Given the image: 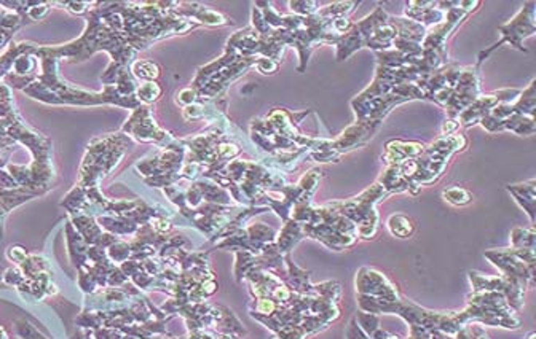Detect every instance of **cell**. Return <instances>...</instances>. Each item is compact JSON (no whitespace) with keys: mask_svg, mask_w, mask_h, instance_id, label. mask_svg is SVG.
I'll list each match as a JSON object with an SVG mask.
<instances>
[{"mask_svg":"<svg viewBox=\"0 0 536 339\" xmlns=\"http://www.w3.org/2000/svg\"><path fill=\"white\" fill-rule=\"evenodd\" d=\"M256 66L262 73H275L278 71V62L268 58H260L259 61L256 62Z\"/></svg>","mask_w":536,"mask_h":339,"instance_id":"cell-25","label":"cell"},{"mask_svg":"<svg viewBox=\"0 0 536 339\" xmlns=\"http://www.w3.org/2000/svg\"><path fill=\"white\" fill-rule=\"evenodd\" d=\"M511 247L514 249H536L535 226L532 228H514L511 233Z\"/></svg>","mask_w":536,"mask_h":339,"instance_id":"cell-19","label":"cell"},{"mask_svg":"<svg viewBox=\"0 0 536 339\" xmlns=\"http://www.w3.org/2000/svg\"><path fill=\"white\" fill-rule=\"evenodd\" d=\"M431 339H457L455 335H449V333H444L441 330H434L431 333Z\"/></svg>","mask_w":536,"mask_h":339,"instance_id":"cell-27","label":"cell"},{"mask_svg":"<svg viewBox=\"0 0 536 339\" xmlns=\"http://www.w3.org/2000/svg\"><path fill=\"white\" fill-rule=\"evenodd\" d=\"M289 7L302 16H312L315 13H318L319 3L318 2H289Z\"/></svg>","mask_w":536,"mask_h":339,"instance_id":"cell-23","label":"cell"},{"mask_svg":"<svg viewBox=\"0 0 536 339\" xmlns=\"http://www.w3.org/2000/svg\"><path fill=\"white\" fill-rule=\"evenodd\" d=\"M378 184H382V186L387 190L388 195H393V193H404V191H410V184L409 180L405 179L404 175L401 174L398 166H387V171L385 174L380 177Z\"/></svg>","mask_w":536,"mask_h":339,"instance_id":"cell-15","label":"cell"},{"mask_svg":"<svg viewBox=\"0 0 536 339\" xmlns=\"http://www.w3.org/2000/svg\"><path fill=\"white\" fill-rule=\"evenodd\" d=\"M387 226H388L390 233L393 234L394 238H399V239L410 238V236L414 234V231H415V226H414V223H412V220L402 214L391 215V217L388 218V222H387Z\"/></svg>","mask_w":536,"mask_h":339,"instance_id":"cell-18","label":"cell"},{"mask_svg":"<svg viewBox=\"0 0 536 339\" xmlns=\"http://www.w3.org/2000/svg\"><path fill=\"white\" fill-rule=\"evenodd\" d=\"M345 338L346 339H371L366 335V333L361 330V328H359L355 319H351L350 324H348L346 330H345Z\"/></svg>","mask_w":536,"mask_h":339,"instance_id":"cell-24","label":"cell"},{"mask_svg":"<svg viewBox=\"0 0 536 339\" xmlns=\"http://www.w3.org/2000/svg\"><path fill=\"white\" fill-rule=\"evenodd\" d=\"M388 23L393 26L396 31V37L402 40L418 43L421 45L423 40L426 37V28L417 23L414 19L409 18H394V16H388Z\"/></svg>","mask_w":536,"mask_h":339,"instance_id":"cell-13","label":"cell"},{"mask_svg":"<svg viewBox=\"0 0 536 339\" xmlns=\"http://www.w3.org/2000/svg\"><path fill=\"white\" fill-rule=\"evenodd\" d=\"M303 238H305V234H303L302 225L294 222L292 218H289L286 225H284L283 231H280L276 245L280 247V250L283 252V254H289V252L294 249V245H297Z\"/></svg>","mask_w":536,"mask_h":339,"instance_id":"cell-14","label":"cell"},{"mask_svg":"<svg viewBox=\"0 0 536 339\" xmlns=\"http://www.w3.org/2000/svg\"><path fill=\"white\" fill-rule=\"evenodd\" d=\"M307 238L323 242L330 250L342 252L350 249L358 242V229L351 220L335 211L330 204L312 206L308 220L302 225Z\"/></svg>","mask_w":536,"mask_h":339,"instance_id":"cell-2","label":"cell"},{"mask_svg":"<svg viewBox=\"0 0 536 339\" xmlns=\"http://www.w3.org/2000/svg\"><path fill=\"white\" fill-rule=\"evenodd\" d=\"M536 3L535 2H528L525 3L524 7L519 10V13L514 16V18L509 21V23L503 24L498 28V32L501 34V40L496 42L495 45L490 46L489 50L482 51L479 55V59H477L476 67H479L484 59L490 55L492 51H495L498 46H501L503 43H511V46L517 48L519 51H527L524 48V39L527 37H532L536 31Z\"/></svg>","mask_w":536,"mask_h":339,"instance_id":"cell-5","label":"cell"},{"mask_svg":"<svg viewBox=\"0 0 536 339\" xmlns=\"http://www.w3.org/2000/svg\"><path fill=\"white\" fill-rule=\"evenodd\" d=\"M468 279L471 282V287H473L474 293L479 292H500L505 295V298L508 301V304H512V292L511 287H509L508 282L503 279L501 276H485V274H480L477 271H469L468 272ZM512 308V306H511Z\"/></svg>","mask_w":536,"mask_h":339,"instance_id":"cell-11","label":"cell"},{"mask_svg":"<svg viewBox=\"0 0 536 339\" xmlns=\"http://www.w3.org/2000/svg\"><path fill=\"white\" fill-rule=\"evenodd\" d=\"M356 293L367 295V297L398 301L401 295L398 288L388 281V277L383 272H380L375 268L364 266L356 272Z\"/></svg>","mask_w":536,"mask_h":339,"instance_id":"cell-8","label":"cell"},{"mask_svg":"<svg viewBox=\"0 0 536 339\" xmlns=\"http://www.w3.org/2000/svg\"><path fill=\"white\" fill-rule=\"evenodd\" d=\"M480 96V77L479 67H463L457 86H455L452 96L444 107L447 112L449 120H457L460 113L468 109L473 102Z\"/></svg>","mask_w":536,"mask_h":339,"instance_id":"cell-7","label":"cell"},{"mask_svg":"<svg viewBox=\"0 0 536 339\" xmlns=\"http://www.w3.org/2000/svg\"><path fill=\"white\" fill-rule=\"evenodd\" d=\"M355 320L359 328L371 339H387L390 336V333L380 327V315L377 314H369V312L359 311Z\"/></svg>","mask_w":536,"mask_h":339,"instance_id":"cell-16","label":"cell"},{"mask_svg":"<svg viewBox=\"0 0 536 339\" xmlns=\"http://www.w3.org/2000/svg\"><path fill=\"white\" fill-rule=\"evenodd\" d=\"M444 201L452 204V206H468L473 201V195L462 186H450L442 191Z\"/></svg>","mask_w":536,"mask_h":339,"instance_id":"cell-21","label":"cell"},{"mask_svg":"<svg viewBox=\"0 0 536 339\" xmlns=\"http://www.w3.org/2000/svg\"><path fill=\"white\" fill-rule=\"evenodd\" d=\"M485 258L501 271V277L508 282L512 292V309L519 312L524 308L525 292L535 287V249H495L487 250Z\"/></svg>","mask_w":536,"mask_h":339,"instance_id":"cell-1","label":"cell"},{"mask_svg":"<svg viewBox=\"0 0 536 339\" xmlns=\"http://www.w3.org/2000/svg\"><path fill=\"white\" fill-rule=\"evenodd\" d=\"M394 39H396L394 28L390 23H385V24L380 26V28L374 31V34H372L371 39L367 40L366 46L372 48V50H375V53L387 51V50H390L391 46H393Z\"/></svg>","mask_w":536,"mask_h":339,"instance_id":"cell-17","label":"cell"},{"mask_svg":"<svg viewBox=\"0 0 536 339\" xmlns=\"http://www.w3.org/2000/svg\"><path fill=\"white\" fill-rule=\"evenodd\" d=\"M359 2H337L328 5V7L318 10L319 16H324V18L329 19H339V18H348L355 7H358Z\"/></svg>","mask_w":536,"mask_h":339,"instance_id":"cell-20","label":"cell"},{"mask_svg":"<svg viewBox=\"0 0 536 339\" xmlns=\"http://www.w3.org/2000/svg\"><path fill=\"white\" fill-rule=\"evenodd\" d=\"M390 196L382 184L375 182L367 190H364L361 195L353 196L350 199H340V201H330L329 204L335 211L345 215L348 220L355 223L358 229V238L361 239H374L378 233L380 217L375 206Z\"/></svg>","mask_w":536,"mask_h":339,"instance_id":"cell-4","label":"cell"},{"mask_svg":"<svg viewBox=\"0 0 536 339\" xmlns=\"http://www.w3.org/2000/svg\"><path fill=\"white\" fill-rule=\"evenodd\" d=\"M468 306L458 312V319L463 325L476 322L487 327H501L508 330H517L522 325L521 317L508 304L505 295L500 292H471Z\"/></svg>","mask_w":536,"mask_h":339,"instance_id":"cell-3","label":"cell"},{"mask_svg":"<svg viewBox=\"0 0 536 339\" xmlns=\"http://www.w3.org/2000/svg\"><path fill=\"white\" fill-rule=\"evenodd\" d=\"M519 94H521V89H500L493 91L490 94L479 96L468 109L460 113V116L457 118L458 125L469 128L476 125V123H480L482 118L489 115L493 107L501 104V102L516 101Z\"/></svg>","mask_w":536,"mask_h":339,"instance_id":"cell-9","label":"cell"},{"mask_svg":"<svg viewBox=\"0 0 536 339\" xmlns=\"http://www.w3.org/2000/svg\"><path fill=\"white\" fill-rule=\"evenodd\" d=\"M455 338L457 339H489V335H487L480 324L471 322V324H466L462 330H460L457 335H455Z\"/></svg>","mask_w":536,"mask_h":339,"instance_id":"cell-22","label":"cell"},{"mask_svg":"<svg viewBox=\"0 0 536 339\" xmlns=\"http://www.w3.org/2000/svg\"><path fill=\"white\" fill-rule=\"evenodd\" d=\"M388 16L390 15L385 12L382 7H377L372 15H369L364 19L359 21V23L353 24L350 31H348L346 34H343L339 42L335 43L337 59L343 61V59L351 56L355 51L366 46V43L372 37L374 31L380 28L382 24L388 23Z\"/></svg>","mask_w":536,"mask_h":339,"instance_id":"cell-6","label":"cell"},{"mask_svg":"<svg viewBox=\"0 0 536 339\" xmlns=\"http://www.w3.org/2000/svg\"><path fill=\"white\" fill-rule=\"evenodd\" d=\"M506 190L511 193L519 206L524 209V212L528 215L530 223L535 225V212H536V180L532 179L524 184L508 185Z\"/></svg>","mask_w":536,"mask_h":339,"instance_id":"cell-12","label":"cell"},{"mask_svg":"<svg viewBox=\"0 0 536 339\" xmlns=\"http://www.w3.org/2000/svg\"><path fill=\"white\" fill-rule=\"evenodd\" d=\"M426 145L420 142H404V141H390L385 148L387 152L382 156L383 163L387 166L401 164L405 159H414L425 152Z\"/></svg>","mask_w":536,"mask_h":339,"instance_id":"cell-10","label":"cell"},{"mask_svg":"<svg viewBox=\"0 0 536 339\" xmlns=\"http://www.w3.org/2000/svg\"><path fill=\"white\" fill-rule=\"evenodd\" d=\"M458 126V120H449L447 118V121L442 125V136H452V134L457 132Z\"/></svg>","mask_w":536,"mask_h":339,"instance_id":"cell-26","label":"cell"}]
</instances>
